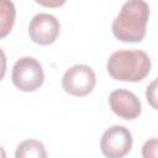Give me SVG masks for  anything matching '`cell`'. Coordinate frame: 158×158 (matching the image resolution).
Wrapping results in <instances>:
<instances>
[{
  "label": "cell",
  "instance_id": "cell-1",
  "mask_svg": "<svg viewBox=\"0 0 158 158\" xmlns=\"http://www.w3.org/2000/svg\"><path fill=\"white\" fill-rule=\"evenodd\" d=\"M149 6L143 0L125 2L112 21V33L122 42H141L146 35Z\"/></svg>",
  "mask_w": 158,
  "mask_h": 158
},
{
  "label": "cell",
  "instance_id": "cell-2",
  "mask_svg": "<svg viewBox=\"0 0 158 158\" xmlns=\"http://www.w3.org/2000/svg\"><path fill=\"white\" fill-rule=\"evenodd\" d=\"M106 69L115 80L141 81L151 72V59L139 49L116 51L107 59Z\"/></svg>",
  "mask_w": 158,
  "mask_h": 158
},
{
  "label": "cell",
  "instance_id": "cell-3",
  "mask_svg": "<svg viewBox=\"0 0 158 158\" xmlns=\"http://www.w3.org/2000/svg\"><path fill=\"white\" fill-rule=\"evenodd\" d=\"M11 80L21 91H35L44 80V73L41 63L33 57H22L14 64Z\"/></svg>",
  "mask_w": 158,
  "mask_h": 158
},
{
  "label": "cell",
  "instance_id": "cell-4",
  "mask_svg": "<svg viewBox=\"0 0 158 158\" xmlns=\"http://www.w3.org/2000/svg\"><path fill=\"white\" fill-rule=\"evenodd\" d=\"M96 84L94 70L85 64H75L65 70L62 78V88L73 96H85L90 94Z\"/></svg>",
  "mask_w": 158,
  "mask_h": 158
},
{
  "label": "cell",
  "instance_id": "cell-5",
  "mask_svg": "<svg viewBox=\"0 0 158 158\" xmlns=\"http://www.w3.org/2000/svg\"><path fill=\"white\" fill-rule=\"evenodd\" d=\"M100 148L106 158H123L132 148V135L123 126H111L101 136Z\"/></svg>",
  "mask_w": 158,
  "mask_h": 158
},
{
  "label": "cell",
  "instance_id": "cell-6",
  "mask_svg": "<svg viewBox=\"0 0 158 158\" xmlns=\"http://www.w3.org/2000/svg\"><path fill=\"white\" fill-rule=\"evenodd\" d=\"M59 31L60 25L57 17L46 12L35 15L28 25L30 38L41 46L52 44L57 40Z\"/></svg>",
  "mask_w": 158,
  "mask_h": 158
},
{
  "label": "cell",
  "instance_id": "cell-7",
  "mask_svg": "<svg viewBox=\"0 0 158 158\" xmlns=\"http://www.w3.org/2000/svg\"><path fill=\"white\" fill-rule=\"evenodd\" d=\"M110 109L123 120H133L141 115L142 105L139 99L130 90L116 89L109 96Z\"/></svg>",
  "mask_w": 158,
  "mask_h": 158
},
{
  "label": "cell",
  "instance_id": "cell-8",
  "mask_svg": "<svg viewBox=\"0 0 158 158\" xmlns=\"http://www.w3.org/2000/svg\"><path fill=\"white\" fill-rule=\"evenodd\" d=\"M15 158H47V151L37 139H25L16 147Z\"/></svg>",
  "mask_w": 158,
  "mask_h": 158
},
{
  "label": "cell",
  "instance_id": "cell-9",
  "mask_svg": "<svg viewBox=\"0 0 158 158\" xmlns=\"http://www.w3.org/2000/svg\"><path fill=\"white\" fill-rule=\"evenodd\" d=\"M15 6L14 4L10 1H1V15H0V20H1V37H5L12 28L14 21H15Z\"/></svg>",
  "mask_w": 158,
  "mask_h": 158
},
{
  "label": "cell",
  "instance_id": "cell-10",
  "mask_svg": "<svg viewBox=\"0 0 158 158\" xmlns=\"http://www.w3.org/2000/svg\"><path fill=\"white\" fill-rule=\"evenodd\" d=\"M146 99L148 104L158 110V78H156L146 89Z\"/></svg>",
  "mask_w": 158,
  "mask_h": 158
},
{
  "label": "cell",
  "instance_id": "cell-11",
  "mask_svg": "<svg viewBox=\"0 0 158 158\" xmlns=\"http://www.w3.org/2000/svg\"><path fill=\"white\" fill-rule=\"evenodd\" d=\"M142 158H158V138H151L142 146Z\"/></svg>",
  "mask_w": 158,
  "mask_h": 158
}]
</instances>
